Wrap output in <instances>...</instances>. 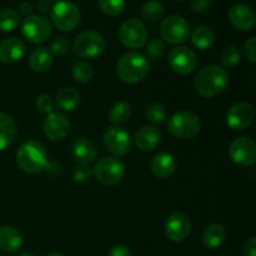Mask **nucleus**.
I'll return each mask as SVG.
<instances>
[{"label":"nucleus","mask_w":256,"mask_h":256,"mask_svg":"<svg viewBox=\"0 0 256 256\" xmlns=\"http://www.w3.org/2000/svg\"><path fill=\"white\" fill-rule=\"evenodd\" d=\"M46 256H64V255L60 254V252H50V254H48Z\"/></svg>","instance_id":"45"},{"label":"nucleus","mask_w":256,"mask_h":256,"mask_svg":"<svg viewBox=\"0 0 256 256\" xmlns=\"http://www.w3.org/2000/svg\"><path fill=\"white\" fill-rule=\"evenodd\" d=\"M20 256H34L32 254H29V252H25V254H22Z\"/></svg>","instance_id":"46"},{"label":"nucleus","mask_w":256,"mask_h":256,"mask_svg":"<svg viewBox=\"0 0 256 256\" xmlns=\"http://www.w3.org/2000/svg\"><path fill=\"white\" fill-rule=\"evenodd\" d=\"M146 26L139 19L125 20L119 29V40L124 46L129 49H140L146 44Z\"/></svg>","instance_id":"10"},{"label":"nucleus","mask_w":256,"mask_h":256,"mask_svg":"<svg viewBox=\"0 0 256 256\" xmlns=\"http://www.w3.org/2000/svg\"><path fill=\"white\" fill-rule=\"evenodd\" d=\"M164 12V5L160 2H158V0H150V2H146L142 5V9H140V15H142V19L152 22H158L159 19H162Z\"/></svg>","instance_id":"29"},{"label":"nucleus","mask_w":256,"mask_h":256,"mask_svg":"<svg viewBox=\"0 0 256 256\" xmlns=\"http://www.w3.org/2000/svg\"><path fill=\"white\" fill-rule=\"evenodd\" d=\"M146 119L152 124H162L168 119V110L166 108L159 102H152L145 110Z\"/></svg>","instance_id":"32"},{"label":"nucleus","mask_w":256,"mask_h":256,"mask_svg":"<svg viewBox=\"0 0 256 256\" xmlns=\"http://www.w3.org/2000/svg\"><path fill=\"white\" fill-rule=\"evenodd\" d=\"M150 64L145 55L138 52H130L122 55L116 65L118 76L126 84H136L149 74Z\"/></svg>","instance_id":"3"},{"label":"nucleus","mask_w":256,"mask_h":256,"mask_svg":"<svg viewBox=\"0 0 256 256\" xmlns=\"http://www.w3.org/2000/svg\"><path fill=\"white\" fill-rule=\"evenodd\" d=\"M160 34L169 44H182L190 36V25L186 19L180 15H168L160 25Z\"/></svg>","instance_id":"7"},{"label":"nucleus","mask_w":256,"mask_h":256,"mask_svg":"<svg viewBox=\"0 0 256 256\" xmlns=\"http://www.w3.org/2000/svg\"><path fill=\"white\" fill-rule=\"evenodd\" d=\"M92 75H94V70L89 62L79 60L72 65V78L75 79V82H80V84H86L92 79Z\"/></svg>","instance_id":"31"},{"label":"nucleus","mask_w":256,"mask_h":256,"mask_svg":"<svg viewBox=\"0 0 256 256\" xmlns=\"http://www.w3.org/2000/svg\"><path fill=\"white\" fill-rule=\"evenodd\" d=\"M226 240V230L220 224H210L202 232V245L208 249H218Z\"/></svg>","instance_id":"23"},{"label":"nucleus","mask_w":256,"mask_h":256,"mask_svg":"<svg viewBox=\"0 0 256 256\" xmlns=\"http://www.w3.org/2000/svg\"><path fill=\"white\" fill-rule=\"evenodd\" d=\"M229 155L232 162L240 166H252L256 162V145L250 138H236L229 146Z\"/></svg>","instance_id":"12"},{"label":"nucleus","mask_w":256,"mask_h":256,"mask_svg":"<svg viewBox=\"0 0 256 256\" xmlns=\"http://www.w3.org/2000/svg\"><path fill=\"white\" fill-rule=\"evenodd\" d=\"M36 8L40 12H46L52 8V2L50 0H38Z\"/></svg>","instance_id":"44"},{"label":"nucleus","mask_w":256,"mask_h":256,"mask_svg":"<svg viewBox=\"0 0 256 256\" xmlns=\"http://www.w3.org/2000/svg\"><path fill=\"white\" fill-rule=\"evenodd\" d=\"M244 52L246 55V59L250 62H256V38L252 36L248 39L244 44Z\"/></svg>","instance_id":"39"},{"label":"nucleus","mask_w":256,"mask_h":256,"mask_svg":"<svg viewBox=\"0 0 256 256\" xmlns=\"http://www.w3.org/2000/svg\"><path fill=\"white\" fill-rule=\"evenodd\" d=\"M29 65L34 72H45L52 68V54L49 49L44 46L36 48L32 50L29 58Z\"/></svg>","instance_id":"25"},{"label":"nucleus","mask_w":256,"mask_h":256,"mask_svg":"<svg viewBox=\"0 0 256 256\" xmlns=\"http://www.w3.org/2000/svg\"><path fill=\"white\" fill-rule=\"evenodd\" d=\"M20 22V15L10 8L0 9V30L2 32H12L16 29Z\"/></svg>","instance_id":"30"},{"label":"nucleus","mask_w":256,"mask_h":256,"mask_svg":"<svg viewBox=\"0 0 256 256\" xmlns=\"http://www.w3.org/2000/svg\"><path fill=\"white\" fill-rule=\"evenodd\" d=\"M229 22L235 29L242 32H249L255 25V12L252 6L244 2H238L230 8L228 12Z\"/></svg>","instance_id":"17"},{"label":"nucleus","mask_w":256,"mask_h":256,"mask_svg":"<svg viewBox=\"0 0 256 256\" xmlns=\"http://www.w3.org/2000/svg\"><path fill=\"white\" fill-rule=\"evenodd\" d=\"M99 6L104 14L118 16L125 9V0H99Z\"/></svg>","instance_id":"34"},{"label":"nucleus","mask_w":256,"mask_h":256,"mask_svg":"<svg viewBox=\"0 0 256 256\" xmlns=\"http://www.w3.org/2000/svg\"><path fill=\"white\" fill-rule=\"evenodd\" d=\"M169 65L179 75H189L198 65L196 54L188 46H178L169 54Z\"/></svg>","instance_id":"14"},{"label":"nucleus","mask_w":256,"mask_h":256,"mask_svg":"<svg viewBox=\"0 0 256 256\" xmlns=\"http://www.w3.org/2000/svg\"><path fill=\"white\" fill-rule=\"evenodd\" d=\"M220 60H222V64L224 69L235 68L236 65L240 64V62H242V52H240L239 48L228 46L226 49L222 52Z\"/></svg>","instance_id":"33"},{"label":"nucleus","mask_w":256,"mask_h":256,"mask_svg":"<svg viewBox=\"0 0 256 256\" xmlns=\"http://www.w3.org/2000/svg\"><path fill=\"white\" fill-rule=\"evenodd\" d=\"M54 102L59 109L64 112H72L80 104V94L72 88H64L58 92Z\"/></svg>","instance_id":"26"},{"label":"nucleus","mask_w":256,"mask_h":256,"mask_svg":"<svg viewBox=\"0 0 256 256\" xmlns=\"http://www.w3.org/2000/svg\"><path fill=\"white\" fill-rule=\"evenodd\" d=\"M165 234L172 242H180L189 238L192 232V222L184 212H174L166 219L164 225Z\"/></svg>","instance_id":"15"},{"label":"nucleus","mask_w":256,"mask_h":256,"mask_svg":"<svg viewBox=\"0 0 256 256\" xmlns=\"http://www.w3.org/2000/svg\"><path fill=\"white\" fill-rule=\"evenodd\" d=\"M106 49V42L99 32L86 30L76 35L72 44V52L82 59H94L100 56Z\"/></svg>","instance_id":"5"},{"label":"nucleus","mask_w":256,"mask_h":256,"mask_svg":"<svg viewBox=\"0 0 256 256\" xmlns=\"http://www.w3.org/2000/svg\"><path fill=\"white\" fill-rule=\"evenodd\" d=\"M16 164L28 174H38L48 166V152L38 140H28L18 149Z\"/></svg>","instance_id":"2"},{"label":"nucleus","mask_w":256,"mask_h":256,"mask_svg":"<svg viewBox=\"0 0 256 256\" xmlns=\"http://www.w3.org/2000/svg\"><path fill=\"white\" fill-rule=\"evenodd\" d=\"M229 82L230 76L226 69L219 65H206L198 72L194 79V89L200 96L214 98L228 89Z\"/></svg>","instance_id":"1"},{"label":"nucleus","mask_w":256,"mask_h":256,"mask_svg":"<svg viewBox=\"0 0 256 256\" xmlns=\"http://www.w3.org/2000/svg\"><path fill=\"white\" fill-rule=\"evenodd\" d=\"M32 9H34V8H32V2H22L19 4L20 14L24 15L25 18L30 16V15L32 14Z\"/></svg>","instance_id":"43"},{"label":"nucleus","mask_w":256,"mask_h":256,"mask_svg":"<svg viewBox=\"0 0 256 256\" xmlns=\"http://www.w3.org/2000/svg\"><path fill=\"white\" fill-rule=\"evenodd\" d=\"M168 129L170 134L174 135L178 139L189 140L199 134L202 129V122L196 114L182 110L170 118L168 122Z\"/></svg>","instance_id":"4"},{"label":"nucleus","mask_w":256,"mask_h":256,"mask_svg":"<svg viewBox=\"0 0 256 256\" xmlns=\"http://www.w3.org/2000/svg\"><path fill=\"white\" fill-rule=\"evenodd\" d=\"M146 52L152 60H160L165 54V42L162 39L154 38L146 45Z\"/></svg>","instance_id":"36"},{"label":"nucleus","mask_w":256,"mask_h":256,"mask_svg":"<svg viewBox=\"0 0 256 256\" xmlns=\"http://www.w3.org/2000/svg\"><path fill=\"white\" fill-rule=\"evenodd\" d=\"M22 32L29 42L40 44L52 36V24L44 15L32 14L22 22Z\"/></svg>","instance_id":"8"},{"label":"nucleus","mask_w":256,"mask_h":256,"mask_svg":"<svg viewBox=\"0 0 256 256\" xmlns=\"http://www.w3.org/2000/svg\"><path fill=\"white\" fill-rule=\"evenodd\" d=\"M16 138V124L10 115L0 112V152L8 149Z\"/></svg>","instance_id":"24"},{"label":"nucleus","mask_w":256,"mask_h":256,"mask_svg":"<svg viewBox=\"0 0 256 256\" xmlns=\"http://www.w3.org/2000/svg\"><path fill=\"white\" fill-rule=\"evenodd\" d=\"M22 245V236L19 230L10 225L0 226V249L6 252H14Z\"/></svg>","instance_id":"21"},{"label":"nucleus","mask_w":256,"mask_h":256,"mask_svg":"<svg viewBox=\"0 0 256 256\" xmlns=\"http://www.w3.org/2000/svg\"><path fill=\"white\" fill-rule=\"evenodd\" d=\"M255 120V109L249 102L234 104L226 114V122L232 130L242 132L252 125Z\"/></svg>","instance_id":"13"},{"label":"nucleus","mask_w":256,"mask_h":256,"mask_svg":"<svg viewBox=\"0 0 256 256\" xmlns=\"http://www.w3.org/2000/svg\"><path fill=\"white\" fill-rule=\"evenodd\" d=\"M26 45L19 38H9L0 44V62L5 64L16 62L24 58Z\"/></svg>","instance_id":"18"},{"label":"nucleus","mask_w":256,"mask_h":256,"mask_svg":"<svg viewBox=\"0 0 256 256\" xmlns=\"http://www.w3.org/2000/svg\"><path fill=\"white\" fill-rule=\"evenodd\" d=\"M94 175L102 184L114 186L125 176V166L116 158L104 156L94 165Z\"/></svg>","instance_id":"9"},{"label":"nucleus","mask_w":256,"mask_h":256,"mask_svg":"<svg viewBox=\"0 0 256 256\" xmlns=\"http://www.w3.org/2000/svg\"><path fill=\"white\" fill-rule=\"evenodd\" d=\"M212 0H192L190 8L196 14H204L212 8Z\"/></svg>","instance_id":"40"},{"label":"nucleus","mask_w":256,"mask_h":256,"mask_svg":"<svg viewBox=\"0 0 256 256\" xmlns=\"http://www.w3.org/2000/svg\"><path fill=\"white\" fill-rule=\"evenodd\" d=\"M72 155L79 162L90 164L96 158V146L88 138H78L72 142Z\"/></svg>","instance_id":"22"},{"label":"nucleus","mask_w":256,"mask_h":256,"mask_svg":"<svg viewBox=\"0 0 256 256\" xmlns=\"http://www.w3.org/2000/svg\"><path fill=\"white\" fill-rule=\"evenodd\" d=\"M242 252H244V256H256V239L255 238H250V239L245 242Z\"/></svg>","instance_id":"42"},{"label":"nucleus","mask_w":256,"mask_h":256,"mask_svg":"<svg viewBox=\"0 0 256 256\" xmlns=\"http://www.w3.org/2000/svg\"><path fill=\"white\" fill-rule=\"evenodd\" d=\"M178 2H184V0H178Z\"/></svg>","instance_id":"47"},{"label":"nucleus","mask_w":256,"mask_h":256,"mask_svg":"<svg viewBox=\"0 0 256 256\" xmlns=\"http://www.w3.org/2000/svg\"><path fill=\"white\" fill-rule=\"evenodd\" d=\"M176 170V160L170 152H159L152 160V172L160 179L170 178Z\"/></svg>","instance_id":"20"},{"label":"nucleus","mask_w":256,"mask_h":256,"mask_svg":"<svg viewBox=\"0 0 256 256\" xmlns=\"http://www.w3.org/2000/svg\"><path fill=\"white\" fill-rule=\"evenodd\" d=\"M216 35L214 30L210 29L209 26H198L194 32H192V42L196 49L208 50L215 44Z\"/></svg>","instance_id":"27"},{"label":"nucleus","mask_w":256,"mask_h":256,"mask_svg":"<svg viewBox=\"0 0 256 256\" xmlns=\"http://www.w3.org/2000/svg\"><path fill=\"white\" fill-rule=\"evenodd\" d=\"M44 134L48 139L52 142H60L64 139L70 132V122L68 116L62 112H50L45 118L44 124H42Z\"/></svg>","instance_id":"16"},{"label":"nucleus","mask_w":256,"mask_h":256,"mask_svg":"<svg viewBox=\"0 0 256 256\" xmlns=\"http://www.w3.org/2000/svg\"><path fill=\"white\" fill-rule=\"evenodd\" d=\"M54 106L55 102L50 95L42 94L36 99V108L39 109V112H44V114H50V112H52Z\"/></svg>","instance_id":"38"},{"label":"nucleus","mask_w":256,"mask_h":256,"mask_svg":"<svg viewBox=\"0 0 256 256\" xmlns=\"http://www.w3.org/2000/svg\"><path fill=\"white\" fill-rule=\"evenodd\" d=\"M109 256H134L132 250L125 245H115L112 250H110Z\"/></svg>","instance_id":"41"},{"label":"nucleus","mask_w":256,"mask_h":256,"mask_svg":"<svg viewBox=\"0 0 256 256\" xmlns=\"http://www.w3.org/2000/svg\"><path fill=\"white\" fill-rule=\"evenodd\" d=\"M69 46L70 45L68 39H65V38L62 36H58L52 42V45H50V52L56 55H65L69 52Z\"/></svg>","instance_id":"37"},{"label":"nucleus","mask_w":256,"mask_h":256,"mask_svg":"<svg viewBox=\"0 0 256 256\" xmlns=\"http://www.w3.org/2000/svg\"><path fill=\"white\" fill-rule=\"evenodd\" d=\"M92 176H94V169L86 162H79V165H76L72 170V178L78 182H86L92 180Z\"/></svg>","instance_id":"35"},{"label":"nucleus","mask_w":256,"mask_h":256,"mask_svg":"<svg viewBox=\"0 0 256 256\" xmlns=\"http://www.w3.org/2000/svg\"><path fill=\"white\" fill-rule=\"evenodd\" d=\"M132 115V106L128 102H119L112 105L109 112V120L112 124H125Z\"/></svg>","instance_id":"28"},{"label":"nucleus","mask_w":256,"mask_h":256,"mask_svg":"<svg viewBox=\"0 0 256 256\" xmlns=\"http://www.w3.org/2000/svg\"><path fill=\"white\" fill-rule=\"evenodd\" d=\"M162 132L155 126H142L135 134V145L142 152H152L162 142Z\"/></svg>","instance_id":"19"},{"label":"nucleus","mask_w":256,"mask_h":256,"mask_svg":"<svg viewBox=\"0 0 256 256\" xmlns=\"http://www.w3.org/2000/svg\"><path fill=\"white\" fill-rule=\"evenodd\" d=\"M80 10L72 2L62 0L52 9V24L62 32H72L80 22Z\"/></svg>","instance_id":"6"},{"label":"nucleus","mask_w":256,"mask_h":256,"mask_svg":"<svg viewBox=\"0 0 256 256\" xmlns=\"http://www.w3.org/2000/svg\"><path fill=\"white\" fill-rule=\"evenodd\" d=\"M102 142H104L105 149L115 156H125L132 150L130 135L122 128H108L102 135Z\"/></svg>","instance_id":"11"}]
</instances>
